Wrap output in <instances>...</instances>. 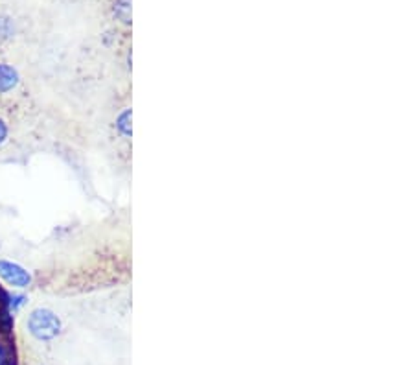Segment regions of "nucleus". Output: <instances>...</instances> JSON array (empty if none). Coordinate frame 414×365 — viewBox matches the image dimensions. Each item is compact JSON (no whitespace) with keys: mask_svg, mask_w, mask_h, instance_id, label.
I'll use <instances>...</instances> for the list:
<instances>
[{"mask_svg":"<svg viewBox=\"0 0 414 365\" xmlns=\"http://www.w3.org/2000/svg\"><path fill=\"white\" fill-rule=\"evenodd\" d=\"M118 130L122 131L123 135H131V111H125L122 117L118 118Z\"/></svg>","mask_w":414,"mask_h":365,"instance_id":"obj_4","label":"nucleus"},{"mask_svg":"<svg viewBox=\"0 0 414 365\" xmlns=\"http://www.w3.org/2000/svg\"><path fill=\"white\" fill-rule=\"evenodd\" d=\"M19 85V72L12 65L0 63V95H6Z\"/></svg>","mask_w":414,"mask_h":365,"instance_id":"obj_3","label":"nucleus"},{"mask_svg":"<svg viewBox=\"0 0 414 365\" xmlns=\"http://www.w3.org/2000/svg\"><path fill=\"white\" fill-rule=\"evenodd\" d=\"M8 139V124L0 118V144Z\"/></svg>","mask_w":414,"mask_h":365,"instance_id":"obj_6","label":"nucleus"},{"mask_svg":"<svg viewBox=\"0 0 414 365\" xmlns=\"http://www.w3.org/2000/svg\"><path fill=\"white\" fill-rule=\"evenodd\" d=\"M28 331L30 334L41 342H48L59 334L61 331V321L52 310L48 308H37L32 312L28 319Z\"/></svg>","mask_w":414,"mask_h":365,"instance_id":"obj_1","label":"nucleus"},{"mask_svg":"<svg viewBox=\"0 0 414 365\" xmlns=\"http://www.w3.org/2000/svg\"><path fill=\"white\" fill-rule=\"evenodd\" d=\"M0 277L10 284V286L15 288H26L30 286L32 282V275L28 271L21 268L19 264H13V262H8V260H0Z\"/></svg>","mask_w":414,"mask_h":365,"instance_id":"obj_2","label":"nucleus"},{"mask_svg":"<svg viewBox=\"0 0 414 365\" xmlns=\"http://www.w3.org/2000/svg\"><path fill=\"white\" fill-rule=\"evenodd\" d=\"M13 32L12 21L8 17H0V39H6Z\"/></svg>","mask_w":414,"mask_h":365,"instance_id":"obj_5","label":"nucleus"}]
</instances>
